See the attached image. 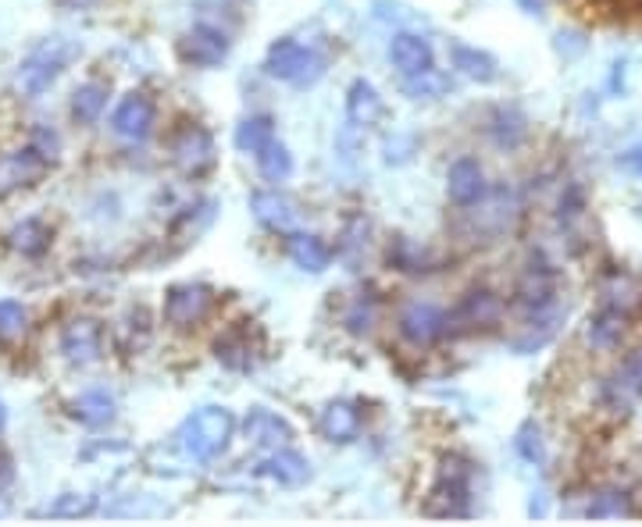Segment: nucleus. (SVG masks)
<instances>
[{
	"label": "nucleus",
	"mask_w": 642,
	"mask_h": 527,
	"mask_svg": "<svg viewBox=\"0 0 642 527\" xmlns=\"http://www.w3.org/2000/svg\"><path fill=\"white\" fill-rule=\"evenodd\" d=\"M64 4H72V8H87V4H93V0H64Z\"/></svg>",
	"instance_id": "41"
},
{
	"label": "nucleus",
	"mask_w": 642,
	"mask_h": 527,
	"mask_svg": "<svg viewBox=\"0 0 642 527\" xmlns=\"http://www.w3.org/2000/svg\"><path fill=\"white\" fill-rule=\"evenodd\" d=\"M8 243L14 253H22V257H40V253H47V246H50V229L43 225V221L29 217V221H22V225L11 229Z\"/></svg>",
	"instance_id": "28"
},
{
	"label": "nucleus",
	"mask_w": 642,
	"mask_h": 527,
	"mask_svg": "<svg viewBox=\"0 0 642 527\" xmlns=\"http://www.w3.org/2000/svg\"><path fill=\"white\" fill-rule=\"evenodd\" d=\"M518 4L525 14H535V19H543L546 14V0H518Z\"/></svg>",
	"instance_id": "39"
},
{
	"label": "nucleus",
	"mask_w": 642,
	"mask_h": 527,
	"mask_svg": "<svg viewBox=\"0 0 642 527\" xmlns=\"http://www.w3.org/2000/svg\"><path fill=\"white\" fill-rule=\"evenodd\" d=\"M4 424H8V411H4V403H0V432H4Z\"/></svg>",
	"instance_id": "42"
},
{
	"label": "nucleus",
	"mask_w": 642,
	"mask_h": 527,
	"mask_svg": "<svg viewBox=\"0 0 642 527\" xmlns=\"http://www.w3.org/2000/svg\"><path fill=\"white\" fill-rule=\"evenodd\" d=\"M447 196L458 203V207H475L479 200H485V172L475 158H458L450 164Z\"/></svg>",
	"instance_id": "12"
},
{
	"label": "nucleus",
	"mask_w": 642,
	"mask_h": 527,
	"mask_svg": "<svg viewBox=\"0 0 642 527\" xmlns=\"http://www.w3.org/2000/svg\"><path fill=\"white\" fill-rule=\"evenodd\" d=\"M503 317V300L489 288H471L458 307V321L464 328H493Z\"/></svg>",
	"instance_id": "18"
},
{
	"label": "nucleus",
	"mask_w": 642,
	"mask_h": 527,
	"mask_svg": "<svg viewBox=\"0 0 642 527\" xmlns=\"http://www.w3.org/2000/svg\"><path fill=\"white\" fill-rule=\"evenodd\" d=\"M32 150H37V154H40L43 161L54 164V161H58V150H61V143H58V135L50 132L47 125H40L37 132H32Z\"/></svg>",
	"instance_id": "38"
},
{
	"label": "nucleus",
	"mask_w": 642,
	"mask_h": 527,
	"mask_svg": "<svg viewBox=\"0 0 642 527\" xmlns=\"http://www.w3.org/2000/svg\"><path fill=\"white\" fill-rule=\"evenodd\" d=\"M179 58L193 68H214L229 58V37L214 26H193L179 40Z\"/></svg>",
	"instance_id": "10"
},
{
	"label": "nucleus",
	"mask_w": 642,
	"mask_h": 527,
	"mask_svg": "<svg viewBox=\"0 0 642 527\" xmlns=\"http://www.w3.org/2000/svg\"><path fill=\"white\" fill-rule=\"evenodd\" d=\"M47 164L37 150H22V154H8L0 158V196H8L14 190H26V185L40 182V175L47 172Z\"/></svg>",
	"instance_id": "16"
},
{
	"label": "nucleus",
	"mask_w": 642,
	"mask_h": 527,
	"mask_svg": "<svg viewBox=\"0 0 642 527\" xmlns=\"http://www.w3.org/2000/svg\"><path fill=\"white\" fill-rule=\"evenodd\" d=\"M589 517H593V520L632 517V496L624 488H600L593 496V503H589Z\"/></svg>",
	"instance_id": "32"
},
{
	"label": "nucleus",
	"mask_w": 642,
	"mask_h": 527,
	"mask_svg": "<svg viewBox=\"0 0 642 527\" xmlns=\"http://www.w3.org/2000/svg\"><path fill=\"white\" fill-rule=\"evenodd\" d=\"M290 261L303 271H325L329 261H332V250L325 246V240H318V235H308V232H293L290 235Z\"/></svg>",
	"instance_id": "25"
},
{
	"label": "nucleus",
	"mask_w": 642,
	"mask_h": 527,
	"mask_svg": "<svg viewBox=\"0 0 642 527\" xmlns=\"http://www.w3.org/2000/svg\"><path fill=\"white\" fill-rule=\"evenodd\" d=\"M261 474H264V478L279 482V485H285V488H297V485H303L311 478V464L293 449H272V456L261 464Z\"/></svg>",
	"instance_id": "22"
},
{
	"label": "nucleus",
	"mask_w": 642,
	"mask_h": 527,
	"mask_svg": "<svg viewBox=\"0 0 642 527\" xmlns=\"http://www.w3.org/2000/svg\"><path fill=\"white\" fill-rule=\"evenodd\" d=\"M72 414L82 424H90V428H104V424L114 417V399L104 393V388H90V393H82L72 403Z\"/></svg>",
	"instance_id": "31"
},
{
	"label": "nucleus",
	"mask_w": 642,
	"mask_h": 527,
	"mask_svg": "<svg viewBox=\"0 0 642 527\" xmlns=\"http://www.w3.org/2000/svg\"><path fill=\"white\" fill-rule=\"evenodd\" d=\"M347 328L353 332V335H368L371 328H375V303L371 300H358L350 307V314H347Z\"/></svg>",
	"instance_id": "36"
},
{
	"label": "nucleus",
	"mask_w": 642,
	"mask_h": 527,
	"mask_svg": "<svg viewBox=\"0 0 642 527\" xmlns=\"http://www.w3.org/2000/svg\"><path fill=\"white\" fill-rule=\"evenodd\" d=\"M390 61L400 75H418L432 68L435 54H432V43L421 37V32H397L390 40Z\"/></svg>",
	"instance_id": "15"
},
{
	"label": "nucleus",
	"mask_w": 642,
	"mask_h": 527,
	"mask_svg": "<svg viewBox=\"0 0 642 527\" xmlns=\"http://www.w3.org/2000/svg\"><path fill=\"white\" fill-rule=\"evenodd\" d=\"M321 435L329 442H353L361 432V411L347 399H335L321 411Z\"/></svg>",
	"instance_id": "21"
},
{
	"label": "nucleus",
	"mask_w": 642,
	"mask_h": 527,
	"mask_svg": "<svg viewBox=\"0 0 642 527\" xmlns=\"http://www.w3.org/2000/svg\"><path fill=\"white\" fill-rule=\"evenodd\" d=\"M453 90V79L439 68H425L418 75H403V93L414 100H443Z\"/></svg>",
	"instance_id": "29"
},
{
	"label": "nucleus",
	"mask_w": 642,
	"mask_h": 527,
	"mask_svg": "<svg viewBox=\"0 0 642 527\" xmlns=\"http://www.w3.org/2000/svg\"><path fill=\"white\" fill-rule=\"evenodd\" d=\"M600 296H603V307H614L621 314H632L642 307V285H639V278L629 275V271L606 275V282L600 285Z\"/></svg>",
	"instance_id": "24"
},
{
	"label": "nucleus",
	"mask_w": 642,
	"mask_h": 527,
	"mask_svg": "<svg viewBox=\"0 0 642 527\" xmlns=\"http://www.w3.org/2000/svg\"><path fill=\"white\" fill-rule=\"evenodd\" d=\"M214 307V293L208 285L200 282H182V285H172L164 296V321L179 332H190L197 328L200 321H208Z\"/></svg>",
	"instance_id": "5"
},
{
	"label": "nucleus",
	"mask_w": 642,
	"mask_h": 527,
	"mask_svg": "<svg viewBox=\"0 0 642 527\" xmlns=\"http://www.w3.org/2000/svg\"><path fill=\"white\" fill-rule=\"evenodd\" d=\"M447 332H450L447 311L435 307V303H429V300H414L400 311V335L418 349L435 346Z\"/></svg>",
	"instance_id": "6"
},
{
	"label": "nucleus",
	"mask_w": 642,
	"mask_h": 527,
	"mask_svg": "<svg viewBox=\"0 0 642 527\" xmlns=\"http://www.w3.org/2000/svg\"><path fill=\"white\" fill-rule=\"evenodd\" d=\"M100 343H104V335H100V325L90 317H76L72 325H64L61 332V353L69 364H93L100 356Z\"/></svg>",
	"instance_id": "13"
},
{
	"label": "nucleus",
	"mask_w": 642,
	"mask_h": 527,
	"mask_svg": "<svg viewBox=\"0 0 642 527\" xmlns=\"http://www.w3.org/2000/svg\"><path fill=\"white\" fill-rule=\"evenodd\" d=\"M514 446H518V453L525 456L529 464H535V467L546 460V442H543V432H539L535 424H525V428L518 432Z\"/></svg>",
	"instance_id": "35"
},
{
	"label": "nucleus",
	"mask_w": 642,
	"mask_h": 527,
	"mask_svg": "<svg viewBox=\"0 0 642 527\" xmlns=\"http://www.w3.org/2000/svg\"><path fill=\"white\" fill-rule=\"evenodd\" d=\"M471 464L464 456L450 453L439 460V474H435V488H432V503L429 514L435 517H468L471 514Z\"/></svg>",
	"instance_id": "4"
},
{
	"label": "nucleus",
	"mask_w": 642,
	"mask_h": 527,
	"mask_svg": "<svg viewBox=\"0 0 642 527\" xmlns=\"http://www.w3.org/2000/svg\"><path fill=\"white\" fill-rule=\"evenodd\" d=\"M111 129L129 143H143L147 135L154 132V104L147 100V93H129L122 104L114 108Z\"/></svg>",
	"instance_id": "11"
},
{
	"label": "nucleus",
	"mask_w": 642,
	"mask_h": 527,
	"mask_svg": "<svg viewBox=\"0 0 642 527\" xmlns=\"http://www.w3.org/2000/svg\"><path fill=\"white\" fill-rule=\"evenodd\" d=\"M243 435L250 446H258V449H282L285 442L293 438V428L285 424L279 414L272 411H264V406H258V411H250L247 420H243Z\"/></svg>",
	"instance_id": "17"
},
{
	"label": "nucleus",
	"mask_w": 642,
	"mask_h": 527,
	"mask_svg": "<svg viewBox=\"0 0 642 527\" xmlns=\"http://www.w3.org/2000/svg\"><path fill=\"white\" fill-rule=\"evenodd\" d=\"M250 211H253V217H258L264 229L282 232V235H293V232H297L300 214H297L293 203L285 200L282 193H275V190L253 193V196H250Z\"/></svg>",
	"instance_id": "14"
},
{
	"label": "nucleus",
	"mask_w": 642,
	"mask_h": 527,
	"mask_svg": "<svg viewBox=\"0 0 642 527\" xmlns=\"http://www.w3.org/2000/svg\"><path fill=\"white\" fill-rule=\"evenodd\" d=\"M93 509V496H61L54 506L47 509V514H54V517H82V514H90Z\"/></svg>",
	"instance_id": "37"
},
{
	"label": "nucleus",
	"mask_w": 642,
	"mask_h": 527,
	"mask_svg": "<svg viewBox=\"0 0 642 527\" xmlns=\"http://www.w3.org/2000/svg\"><path fill=\"white\" fill-rule=\"evenodd\" d=\"M385 104H382V97L379 90L371 87L368 79H358V82H350V90H347V118L353 125H379V118H382Z\"/></svg>",
	"instance_id": "19"
},
{
	"label": "nucleus",
	"mask_w": 642,
	"mask_h": 527,
	"mask_svg": "<svg viewBox=\"0 0 642 527\" xmlns=\"http://www.w3.org/2000/svg\"><path fill=\"white\" fill-rule=\"evenodd\" d=\"M629 164H632V172L642 179V143H639V146L632 150V154H629Z\"/></svg>",
	"instance_id": "40"
},
{
	"label": "nucleus",
	"mask_w": 642,
	"mask_h": 527,
	"mask_svg": "<svg viewBox=\"0 0 642 527\" xmlns=\"http://www.w3.org/2000/svg\"><path fill=\"white\" fill-rule=\"evenodd\" d=\"M642 399V353L629 356L611 378L603 382V406L614 417H629Z\"/></svg>",
	"instance_id": "8"
},
{
	"label": "nucleus",
	"mask_w": 642,
	"mask_h": 527,
	"mask_svg": "<svg viewBox=\"0 0 642 527\" xmlns=\"http://www.w3.org/2000/svg\"><path fill=\"white\" fill-rule=\"evenodd\" d=\"M82 54V47L69 37H50L43 40L32 54L19 64V72H14V93L32 100V97H40L47 93L50 87L58 82V75L69 68L76 58Z\"/></svg>",
	"instance_id": "1"
},
{
	"label": "nucleus",
	"mask_w": 642,
	"mask_h": 527,
	"mask_svg": "<svg viewBox=\"0 0 642 527\" xmlns=\"http://www.w3.org/2000/svg\"><path fill=\"white\" fill-rule=\"evenodd\" d=\"M268 143H275V118L272 114H250L235 129V146L240 154H253L258 158Z\"/></svg>",
	"instance_id": "26"
},
{
	"label": "nucleus",
	"mask_w": 642,
	"mask_h": 527,
	"mask_svg": "<svg viewBox=\"0 0 642 527\" xmlns=\"http://www.w3.org/2000/svg\"><path fill=\"white\" fill-rule=\"evenodd\" d=\"M108 108V87L100 82H82V87L72 93V118L79 125H93Z\"/></svg>",
	"instance_id": "30"
},
{
	"label": "nucleus",
	"mask_w": 642,
	"mask_h": 527,
	"mask_svg": "<svg viewBox=\"0 0 642 527\" xmlns=\"http://www.w3.org/2000/svg\"><path fill=\"white\" fill-rule=\"evenodd\" d=\"M514 296H518V307L525 311V314L553 311L556 307V271L546 261L529 264L525 271H521Z\"/></svg>",
	"instance_id": "9"
},
{
	"label": "nucleus",
	"mask_w": 642,
	"mask_h": 527,
	"mask_svg": "<svg viewBox=\"0 0 642 527\" xmlns=\"http://www.w3.org/2000/svg\"><path fill=\"white\" fill-rule=\"evenodd\" d=\"M450 64H453V72H461V75L475 79V82H493L500 75L496 58L485 54V50H479V47H468V43L450 47Z\"/></svg>",
	"instance_id": "23"
},
{
	"label": "nucleus",
	"mask_w": 642,
	"mask_h": 527,
	"mask_svg": "<svg viewBox=\"0 0 642 527\" xmlns=\"http://www.w3.org/2000/svg\"><path fill=\"white\" fill-rule=\"evenodd\" d=\"M264 72L303 90V87H314V82L325 75V58L300 40H275L264 54Z\"/></svg>",
	"instance_id": "3"
},
{
	"label": "nucleus",
	"mask_w": 642,
	"mask_h": 527,
	"mask_svg": "<svg viewBox=\"0 0 642 527\" xmlns=\"http://www.w3.org/2000/svg\"><path fill=\"white\" fill-rule=\"evenodd\" d=\"M29 332V311L14 300H0V338L4 343H19Z\"/></svg>",
	"instance_id": "34"
},
{
	"label": "nucleus",
	"mask_w": 642,
	"mask_h": 527,
	"mask_svg": "<svg viewBox=\"0 0 642 527\" xmlns=\"http://www.w3.org/2000/svg\"><path fill=\"white\" fill-rule=\"evenodd\" d=\"M258 168L268 182H285L293 175V154L285 150V143H268L261 154H258Z\"/></svg>",
	"instance_id": "33"
},
{
	"label": "nucleus",
	"mask_w": 642,
	"mask_h": 527,
	"mask_svg": "<svg viewBox=\"0 0 642 527\" xmlns=\"http://www.w3.org/2000/svg\"><path fill=\"white\" fill-rule=\"evenodd\" d=\"M232 432H235V417L225 406H204V411H197L193 417H185V424L179 428V442H182L185 456L208 464L214 456L225 453Z\"/></svg>",
	"instance_id": "2"
},
{
	"label": "nucleus",
	"mask_w": 642,
	"mask_h": 527,
	"mask_svg": "<svg viewBox=\"0 0 642 527\" xmlns=\"http://www.w3.org/2000/svg\"><path fill=\"white\" fill-rule=\"evenodd\" d=\"M489 135H493V143H496V146L514 150V146L529 135L525 114H521L518 108H500V111L493 114V122H489Z\"/></svg>",
	"instance_id": "27"
},
{
	"label": "nucleus",
	"mask_w": 642,
	"mask_h": 527,
	"mask_svg": "<svg viewBox=\"0 0 642 527\" xmlns=\"http://www.w3.org/2000/svg\"><path fill=\"white\" fill-rule=\"evenodd\" d=\"M172 161L179 164L182 175H204L214 168L218 161V150H214V140L204 125H185L175 140H172Z\"/></svg>",
	"instance_id": "7"
},
{
	"label": "nucleus",
	"mask_w": 642,
	"mask_h": 527,
	"mask_svg": "<svg viewBox=\"0 0 642 527\" xmlns=\"http://www.w3.org/2000/svg\"><path fill=\"white\" fill-rule=\"evenodd\" d=\"M624 321H629V314H621L614 307H603L600 314L589 317V325H585V343L600 349V353H611L621 346V338H624Z\"/></svg>",
	"instance_id": "20"
}]
</instances>
